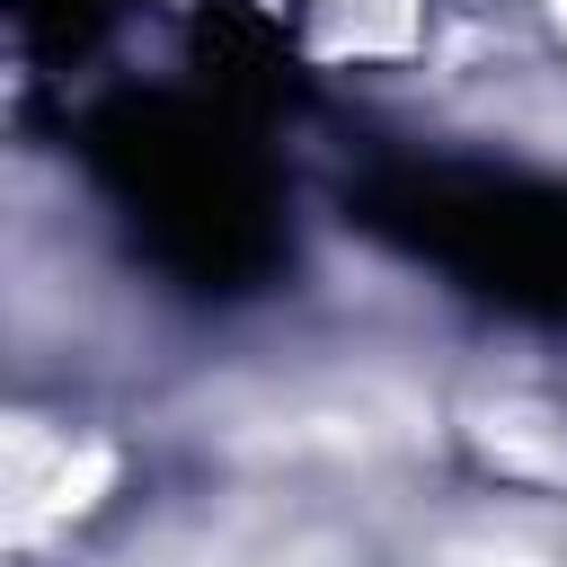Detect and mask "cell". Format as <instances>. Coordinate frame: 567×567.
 <instances>
[{
	"label": "cell",
	"instance_id": "3",
	"mask_svg": "<svg viewBox=\"0 0 567 567\" xmlns=\"http://www.w3.org/2000/svg\"><path fill=\"white\" fill-rule=\"evenodd\" d=\"M195 71L213 89V106L230 115H266V106H292L301 97V71H292V44L275 18L239 9V0H213L195 18Z\"/></svg>",
	"mask_w": 567,
	"mask_h": 567
},
{
	"label": "cell",
	"instance_id": "1",
	"mask_svg": "<svg viewBox=\"0 0 567 567\" xmlns=\"http://www.w3.org/2000/svg\"><path fill=\"white\" fill-rule=\"evenodd\" d=\"M80 151L133 239L186 284V292H257L284 266V204L248 142V115L124 89L80 124Z\"/></svg>",
	"mask_w": 567,
	"mask_h": 567
},
{
	"label": "cell",
	"instance_id": "2",
	"mask_svg": "<svg viewBox=\"0 0 567 567\" xmlns=\"http://www.w3.org/2000/svg\"><path fill=\"white\" fill-rule=\"evenodd\" d=\"M346 204L372 239L461 275L470 292L532 319H567V195L558 186L505 177V168H452V159H390Z\"/></svg>",
	"mask_w": 567,
	"mask_h": 567
},
{
	"label": "cell",
	"instance_id": "4",
	"mask_svg": "<svg viewBox=\"0 0 567 567\" xmlns=\"http://www.w3.org/2000/svg\"><path fill=\"white\" fill-rule=\"evenodd\" d=\"M106 9H115V0H27V27H35L44 53H80V44L106 27Z\"/></svg>",
	"mask_w": 567,
	"mask_h": 567
}]
</instances>
